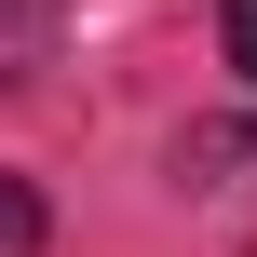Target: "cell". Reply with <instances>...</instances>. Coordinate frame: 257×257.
Here are the masks:
<instances>
[{
	"instance_id": "1",
	"label": "cell",
	"mask_w": 257,
	"mask_h": 257,
	"mask_svg": "<svg viewBox=\"0 0 257 257\" xmlns=\"http://www.w3.org/2000/svg\"><path fill=\"white\" fill-rule=\"evenodd\" d=\"M54 27H68V0H0V95L27 68H54Z\"/></svg>"
},
{
	"instance_id": "2",
	"label": "cell",
	"mask_w": 257,
	"mask_h": 257,
	"mask_svg": "<svg viewBox=\"0 0 257 257\" xmlns=\"http://www.w3.org/2000/svg\"><path fill=\"white\" fill-rule=\"evenodd\" d=\"M244 149H257L244 122H190V136H176V163H203V176H230V163H244Z\"/></svg>"
},
{
	"instance_id": "3",
	"label": "cell",
	"mask_w": 257,
	"mask_h": 257,
	"mask_svg": "<svg viewBox=\"0 0 257 257\" xmlns=\"http://www.w3.org/2000/svg\"><path fill=\"white\" fill-rule=\"evenodd\" d=\"M41 230H54V217H41V190H27V176H0V244L27 257V244H41Z\"/></svg>"
},
{
	"instance_id": "4",
	"label": "cell",
	"mask_w": 257,
	"mask_h": 257,
	"mask_svg": "<svg viewBox=\"0 0 257 257\" xmlns=\"http://www.w3.org/2000/svg\"><path fill=\"white\" fill-rule=\"evenodd\" d=\"M217 41H230V68L257 81V0H217Z\"/></svg>"
}]
</instances>
